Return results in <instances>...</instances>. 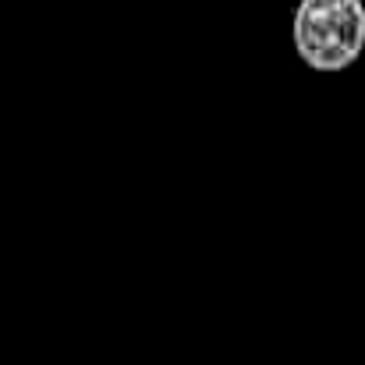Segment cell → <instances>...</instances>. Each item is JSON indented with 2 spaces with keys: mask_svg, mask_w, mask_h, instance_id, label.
I'll return each mask as SVG.
<instances>
[{
  "mask_svg": "<svg viewBox=\"0 0 365 365\" xmlns=\"http://www.w3.org/2000/svg\"><path fill=\"white\" fill-rule=\"evenodd\" d=\"M291 39L298 57L323 75L351 68L365 50L362 0H298Z\"/></svg>",
  "mask_w": 365,
  "mask_h": 365,
  "instance_id": "1",
  "label": "cell"
}]
</instances>
